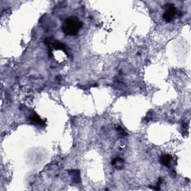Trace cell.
<instances>
[{"label":"cell","mask_w":191,"mask_h":191,"mask_svg":"<svg viewBox=\"0 0 191 191\" xmlns=\"http://www.w3.org/2000/svg\"><path fill=\"white\" fill-rule=\"evenodd\" d=\"M83 26L82 22L76 17H70L64 20L62 26L63 33L68 36H75Z\"/></svg>","instance_id":"cell-1"},{"label":"cell","mask_w":191,"mask_h":191,"mask_svg":"<svg viewBox=\"0 0 191 191\" xmlns=\"http://www.w3.org/2000/svg\"><path fill=\"white\" fill-rule=\"evenodd\" d=\"M160 162L166 166H169L171 162V156L170 155H163L160 158Z\"/></svg>","instance_id":"cell-3"},{"label":"cell","mask_w":191,"mask_h":191,"mask_svg":"<svg viewBox=\"0 0 191 191\" xmlns=\"http://www.w3.org/2000/svg\"><path fill=\"white\" fill-rule=\"evenodd\" d=\"M123 160H122L121 158H115L114 160H113L112 161V165H114V166H119V164H120V166H123Z\"/></svg>","instance_id":"cell-4"},{"label":"cell","mask_w":191,"mask_h":191,"mask_svg":"<svg viewBox=\"0 0 191 191\" xmlns=\"http://www.w3.org/2000/svg\"><path fill=\"white\" fill-rule=\"evenodd\" d=\"M31 120L33 121L34 123H37V124H41V123H43V121H42L41 119L37 114H34L33 116H31Z\"/></svg>","instance_id":"cell-5"},{"label":"cell","mask_w":191,"mask_h":191,"mask_svg":"<svg viewBox=\"0 0 191 191\" xmlns=\"http://www.w3.org/2000/svg\"><path fill=\"white\" fill-rule=\"evenodd\" d=\"M166 6L168 7L166 10L165 11L164 13L163 18L165 21L169 23V22H171L173 20L176 13H177V11H176L175 7L173 4H168Z\"/></svg>","instance_id":"cell-2"}]
</instances>
